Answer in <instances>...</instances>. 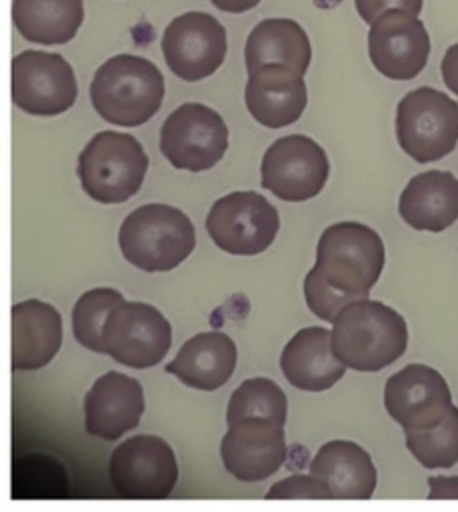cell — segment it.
<instances>
[{"mask_svg": "<svg viewBox=\"0 0 458 512\" xmlns=\"http://www.w3.org/2000/svg\"><path fill=\"white\" fill-rule=\"evenodd\" d=\"M408 346V326L394 308L366 298L344 306L332 322V350L346 368L378 372Z\"/></svg>", "mask_w": 458, "mask_h": 512, "instance_id": "1", "label": "cell"}, {"mask_svg": "<svg viewBox=\"0 0 458 512\" xmlns=\"http://www.w3.org/2000/svg\"><path fill=\"white\" fill-rule=\"evenodd\" d=\"M90 100L102 120L128 128L140 126L162 106L164 76L142 56L116 54L94 72Z\"/></svg>", "mask_w": 458, "mask_h": 512, "instance_id": "2", "label": "cell"}, {"mask_svg": "<svg viewBox=\"0 0 458 512\" xmlns=\"http://www.w3.org/2000/svg\"><path fill=\"white\" fill-rule=\"evenodd\" d=\"M122 256L144 272H168L182 264L196 246L192 220L168 204H144L120 224Z\"/></svg>", "mask_w": 458, "mask_h": 512, "instance_id": "3", "label": "cell"}, {"mask_svg": "<svg viewBox=\"0 0 458 512\" xmlns=\"http://www.w3.org/2000/svg\"><path fill=\"white\" fill-rule=\"evenodd\" d=\"M384 260V242L376 230L360 222H336L320 234L314 268L340 292L366 298L382 274Z\"/></svg>", "mask_w": 458, "mask_h": 512, "instance_id": "4", "label": "cell"}, {"mask_svg": "<svg viewBox=\"0 0 458 512\" xmlns=\"http://www.w3.org/2000/svg\"><path fill=\"white\" fill-rule=\"evenodd\" d=\"M148 156L142 144L124 132L104 130L90 138L78 156L82 190L100 204H120L132 198L146 176Z\"/></svg>", "mask_w": 458, "mask_h": 512, "instance_id": "5", "label": "cell"}, {"mask_svg": "<svg viewBox=\"0 0 458 512\" xmlns=\"http://www.w3.org/2000/svg\"><path fill=\"white\" fill-rule=\"evenodd\" d=\"M396 138L416 162H436L458 144V102L444 92L420 86L396 106Z\"/></svg>", "mask_w": 458, "mask_h": 512, "instance_id": "6", "label": "cell"}, {"mask_svg": "<svg viewBox=\"0 0 458 512\" xmlns=\"http://www.w3.org/2000/svg\"><path fill=\"white\" fill-rule=\"evenodd\" d=\"M226 148V122L200 102L178 106L160 128V152L178 170L204 172L222 160Z\"/></svg>", "mask_w": 458, "mask_h": 512, "instance_id": "7", "label": "cell"}, {"mask_svg": "<svg viewBox=\"0 0 458 512\" xmlns=\"http://www.w3.org/2000/svg\"><path fill=\"white\" fill-rule=\"evenodd\" d=\"M278 228V210L252 190L230 192L218 198L206 216V230L212 242L236 256L264 252L274 242Z\"/></svg>", "mask_w": 458, "mask_h": 512, "instance_id": "8", "label": "cell"}, {"mask_svg": "<svg viewBox=\"0 0 458 512\" xmlns=\"http://www.w3.org/2000/svg\"><path fill=\"white\" fill-rule=\"evenodd\" d=\"M108 472L114 490L132 500L166 498L178 480L174 450L154 434H136L116 446Z\"/></svg>", "mask_w": 458, "mask_h": 512, "instance_id": "9", "label": "cell"}, {"mask_svg": "<svg viewBox=\"0 0 458 512\" xmlns=\"http://www.w3.org/2000/svg\"><path fill=\"white\" fill-rule=\"evenodd\" d=\"M330 174L324 148L304 134L278 138L262 156L260 182L276 198L304 202L322 192Z\"/></svg>", "mask_w": 458, "mask_h": 512, "instance_id": "10", "label": "cell"}, {"mask_svg": "<svg viewBox=\"0 0 458 512\" xmlns=\"http://www.w3.org/2000/svg\"><path fill=\"white\" fill-rule=\"evenodd\" d=\"M104 352L128 368L156 366L172 344V326L166 316L144 302H122L102 328Z\"/></svg>", "mask_w": 458, "mask_h": 512, "instance_id": "11", "label": "cell"}, {"mask_svg": "<svg viewBox=\"0 0 458 512\" xmlns=\"http://www.w3.org/2000/svg\"><path fill=\"white\" fill-rule=\"evenodd\" d=\"M78 84L68 60L56 52L24 50L12 58V100L32 116H56L72 108Z\"/></svg>", "mask_w": 458, "mask_h": 512, "instance_id": "12", "label": "cell"}, {"mask_svg": "<svg viewBox=\"0 0 458 512\" xmlns=\"http://www.w3.org/2000/svg\"><path fill=\"white\" fill-rule=\"evenodd\" d=\"M224 26L206 12H184L164 30L162 54L168 68L186 82L214 74L226 58Z\"/></svg>", "mask_w": 458, "mask_h": 512, "instance_id": "13", "label": "cell"}, {"mask_svg": "<svg viewBox=\"0 0 458 512\" xmlns=\"http://www.w3.org/2000/svg\"><path fill=\"white\" fill-rule=\"evenodd\" d=\"M368 56L374 68L390 80L416 78L430 56L424 22L406 10L384 12L370 24Z\"/></svg>", "mask_w": 458, "mask_h": 512, "instance_id": "14", "label": "cell"}, {"mask_svg": "<svg viewBox=\"0 0 458 512\" xmlns=\"http://www.w3.org/2000/svg\"><path fill=\"white\" fill-rule=\"evenodd\" d=\"M384 406L404 430H424L440 424L454 404L438 370L426 364H408L386 380Z\"/></svg>", "mask_w": 458, "mask_h": 512, "instance_id": "15", "label": "cell"}, {"mask_svg": "<svg viewBox=\"0 0 458 512\" xmlns=\"http://www.w3.org/2000/svg\"><path fill=\"white\" fill-rule=\"evenodd\" d=\"M286 456L284 426L264 418L230 424L220 442L222 464L240 482L266 480L284 464Z\"/></svg>", "mask_w": 458, "mask_h": 512, "instance_id": "16", "label": "cell"}, {"mask_svg": "<svg viewBox=\"0 0 458 512\" xmlns=\"http://www.w3.org/2000/svg\"><path fill=\"white\" fill-rule=\"evenodd\" d=\"M144 414L140 382L122 372H106L84 396L86 432L102 440H116L138 426Z\"/></svg>", "mask_w": 458, "mask_h": 512, "instance_id": "17", "label": "cell"}, {"mask_svg": "<svg viewBox=\"0 0 458 512\" xmlns=\"http://www.w3.org/2000/svg\"><path fill=\"white\" fill-rule=\"evenodd\" d=\"M246 108L252 118L266 128L294 124L308 102L304 76L282 64L260 66L248 72L244 88Z\"/></svg>", "mask_w": 458, "mask_h": 512, "instance_id": "18", "label": "cell"}, {"mask_svg": "<svg viewBox=\"0 0 458 512\" xmlns=\"http://www.w3.org/2000/svg\"><path fill=\"white\" fill-rule=\"evenodd\" d=\"M280 368L288 384L306 392L328 390L346 372V364L332 350V332L320 326L302 328L288 340Z\"/></svg>", "mask_w": 458, "mask_h": 512, "instance_id": "19", "label": "cell"}, {"mask_svg": "<svg viewBox=\"0 0 458 512\" xmlns=\"http://www.w3.org/2000/svg\"><path fill=\"white\" fill-rule=\"evenodd\" d=\"M236 360L238 350L234 340L224 332L212 330L186 340L164 370L188 388L212 392L230 380Z\"/></svg>", "mask_w": 458, "mask_h": 512, "instance_id": "20", "label": "cell"}, {"mask_svg": "<svg viewBox=\"0 0 458 512\" xmlns=\"http://www.w3.org/2000/svg\"><path fill=\"white\" fill-rule=\"evenodd\" d=\"M62 346V316L42 300L12 306V368H44Z\"/></svg>", "mask_w": 458, "mask_h": 512, "instance_id": "21", "label": "cell"}, {"mask_svg": "<svg viewBox=\"0 0 458 512\" xmlns=\"http://www.w3.org/2000/svg\"><path fill=\"white\" fill-rule=\"evenodd\" d=\"M398 214L414 230H446L458 220V178L446 170L412 176L400 194Z\"/></svg>", "mask_w": 458, "mask_h": 512, "instance_id": "22", "label": "cell"}, {"mask_svg": "<svg viewBox=\"0 0 458 512\" xmlns=\"http://www.w3.org/2000/svg\"><path fill=\"white\" fill-rule=\"evenodd\" d=\"M308 468L328 486L332 498L366 500L376 490L378 474L370 454L350 440L322 444Z\"/></svg>", "mask_w": 458, "mask_h": 512, "instance_id": "23", "label": "cell"}, {"mask_svg": "<svg viewBox=\"0 0 458 512\" xmlns=\"http://www.w3.org/2000/svg\"><path fill=\"white\" fill-rule=\"evenodd\" d=\"M310 60L312 48L308 34L296 20L266 18L246 38L244 62L248 72L268 64H282L304 76Z\"/></svg>", "mask_w": 458, "mask_h": 512, "instance_id": "24", "label": "cell"}, {"mask_svg": "<svg viewBox=\"0 0 458 512\" xmlns=\"http://www.w3.org/2000/svg\"><path fill=\"white\" fill-rule=\"evenodd\" d=\"M12 20L18 34L36 44L70 42L82 20V0H14Z\"/></svg>", "mask_w": 458, "mask_h": 512, "instance_id": "25", "label": "cell"}, {"mask_svg": "<svg viewBox=\"0 0 458 512\" xmlns=\"http://www.w3.org/2000/svg\"><path fill=\"white\" fill-rule=\"evenodd\" d=\"M288 400L284 390L270 378H248L244 380L228 400L226 424H234L246 418H264L280 426L286 424Z\"/></svg>", "mask_w": 458, "mask_h": 512, "instance_id": "26", "label": "cell"}, {"mask_svg": "<svg viewBox=\"0 0 458 512\" xmlns=\"http://www.w3.org/2000/svg\"><path fill=\"white\" fill-rule=\"evenodd\" d=\"M406 448L424 468H450L458 464V408L452 406L446 418L424 430H404Z\"/></svg>", "mask_w": 458, "mask_h": 512, "instance_id": "27", "label": "cell"}, {"mask_svg": "<svg viewBox=\"0 0 458 512\" xmlns=\"http://www.w3.org/2000/svg\"><path fill=\"white\" fill-rule=\"evenodd\" d=\"M124 302L122 292L114 288H92L84 292L72 310V332L80 346L106 354L104 352V340H102V328L108 318V314Z\"/></svg>", "mask_w": 458, "mask_h": 512, "instance_id": "28", "label": "cell"}, {"mask_svg": "<svg viewBox=\"0 0 458 512\" xmlns=\"http://www.w3.org/2000/svg\"><path fill=\"white\" fill-rule=\"evenodd\" d=\"M304 298L310 312L326 322H334L344 306L358 300L356 296H350L330 286L314 266L304 278Z\"/></svg>", "mask_w": 458, "mask_h": 512, "instance_id": "29", "label": "cell"}, {"mask_svg": "<svg viewBox=\"0 0 458 512\" xmlns=\"http://www.w3.org/2000/svg\"><path fill=\"white\" fill-rule=\"evenodd\" d=\"M266 498H332L328 486L312 474H292L268 488Z\"/></svg>", "mask_w": 458, "mask_h": 512, "instance_id": "30", "label": "cell"}, {"mask_svg": "<svg viewBox=\"0 0 458 512\" xmlns=\"http://www.w3.org/2000/svg\"><path fill=\"white\" fill-rule=\"evenodd\" d=\"M358 16L366 22L372 24L378 16H382L388 10H406L410 14H420L424 0H354Z\"/></svg>", "mask_w": 458, "mask_h": 512, "instance_id": "31", "label": "cell"}, {"mask_svg": "<svg viewBox=\"0 0 458 512\" xmlns=\"http://www.w3.org/2000/svg\"><path fill=\"white\" fill-rule=\"evenodd\" d=\"M442 80L450 92L458 96V44H452L440 62Z\"/></svg>", "mask_w": 458, "mask_h": 512, "instance_id": "32", "label": "cell"}, {"mask_svg": "<svg viewBox=\"0 0 458 512\" xmlns=\"http://www.w3.org/2000/svg\"><path fill=\"white\" fill-rule=\"evenodd\" d=\"M428 498H458V476H430Z\"/></svg>", "mask_w": 458, "mask_h": 512, "instance_id": "33", "label": "cell"}, {"mask_svg": "<svg viewBox=\"0 0 458 512\" xmlns=\"http://www.w3.org/2000/svg\"><path fill=\"white\" fill-rule=\"evenodd\" d=\"M218 10L230 12V14H240L246 10H252L260 4V0H210Z\"/></svg>", "mask_w": 458, "mask_h": 512, "instance_id": "34", "label": "cell"}]
</instances>
